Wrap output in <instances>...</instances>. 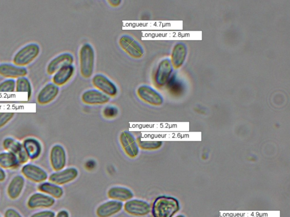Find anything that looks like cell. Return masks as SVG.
<instances>
[{
	"label": "cell",
	"mask_w": 290,
	"mask_h": 217,
	"mask_svg": "<svg viewBox=\"0 0 290 217\" xmlns=\"http://www.w3.org/2000/svg\"><path fill=\"white\" fill-rule=\"evenodd\" d=\"M5 178H6V173L2 169V167H0V182H3Z\"/></svg>",
	"instance_id": "cell-36"
},
{
	"label": "cell",
	"mask_w": 290,
	"mask_h": 217,
	"mask_svg": "<svg viewBox=\"0 0 290 217\" xmlns=\"http://www.w3.org/2000/svg\"><path fill=\"white\" fill-rule=\"evenodd\" d=\"M125 210L128 214L135 216H144L151 211V205L142 200L131 199L126 202Z\"/></svg>",
	"instance_id": "cell-10"
},
{
	"label": "cell",
	"mask_w": 290,
	"mask_h": 217,
	"mask_svg": "<svg viewBox=\"0 0 290 217\" xmlns=\"http://www.w3.org/2000/svg\"><path fill=\"white\" fill-rule=\"evenodd\" d=\"M56 217H69V214L68 211L63 210L59 211Z\"/></svg>",
	"instance_id": "cell-35"
},
{
	"label": "cell",
	"mask_w": 290,
	"mask_h": 217,
	"mask_svg": "<svg viewBox=\"0 0 290 217\" xmlns=\"http://www.w3.org/2000/svg\"><path fill=\"white\" fill-rule=\"evenodd\" d=\"M107 195L110 199L121 202H127L134 197V193L131 189L122 186L111 187L107 192Z\"/></svg>",
	"instance_id": "cell-22"
},
{
	"label": "cell",
	"mask_w": 290,
	"mask_h": 217,
	"mask_svg": "<svg viewBox=\"0 0 290 217\" xmlns=\"http://www.w3.org/2000/svg\"><path fill=\"white\" fill-rule=\"evenodd\" d=\"M139 148L144 150H158L163 145V142L160 141H144L141 137L137 139Z\"/></svg>",
	"instance_id": "cell-28"
},
{
	"label": "cell",
	"mask_w": 290,
	"mask_h": 217,
	"mask_svg": "<svg viewBox=\"0 0 290 217\" xmlns=\"http://www.w3.org/2000/svg\"><path fill=\"white\" fill-rule=\"evenodd\" d=\"M187 56V46L182 42L177 43L174 47L170 59L174 68L178 69L184 64Z\"/></svg>",
	"instance_id": "cell-20"
},
{
	"label": "cell",
	"mask_w": 290,
	"mask_h": 217,
	"mask_svg": "<svg viewBox=\"0 0 290 217\" xmlns=\"http://www.w3.org/2000/svg\"><path fill=\"white\" fill-rule=\"evenodd\" d=\"M137 94L139 99L150 105L159 106L163 104L164 99L162 95L151 86H139L137 90Z\"/></svg>",
	"instance_id": "cell-6"
},
{
	"label": "cell",
	"mask_w": 290,
	"mask_h": 217,
	"mask_svg": "<svg viewBox=\"0 0 290 217\" xmlns=\"http://www.w3.org/2000/svg\"><path fill=\"white\" fill-rule=\"evenodd\" d=\"M174 68L170 59L165 58L158 65L154 76V83L157 88H162L167 85L173 75Z\"/></svg>",
	"instance_id": "cell-4"
},
{
	"label": "cell",
	"mask_w": 290,
	"mask_h": 217,
	"mask_svg": "<svg viewBox=\"0 0 290 217\" xmlns=\"http://www.w3.org/2000/svg\"><path fill=\"white\" fill-rule=\"evenodd\" d=\"M180 209V204L178 199L161 196L154 200L151 210L153 217H173Z\"/></svg>",
	"instance_id": "cell-1"
},
{
	"label": "cell",
	"mask_w": 290,
	"mask_h": 217,
	"mask_svg": "<svg viewBox=\"0 0 290 217\" xmlns=\"http://www.w3.org/2000/svg\"><path fill=\"white\" fill-rule=\"evenodd\" d=\"M38 189L40 191L55 199H60L64 194L63 188L51 182H45L40 184Z\"/></svg>",
	"instance_id": "cell-25"
},
{
	"label": "cell",
	"mask_w": 290,
	"mask_h": 217,
	"mask_svg": "<svg viewBox=\"0 0 290 217\" xmlns=\"http://www.w3.org/2000/svg\"><path fill=\"white\" fill-rule=\"evenodd\" d=\"M23 144L29 159L34 160L38 158L42 153V145L38 140L28 138L24 140Z\"/></svg>",
	"instance_id": "cell-23"
},
{
	"label": "cell",
	"mask_w": 290,
	"mask_h": 217,
	"mask_svg": "<svg viewBox=\"0 0 290 217\" xmlns=\"http://www.w3.org/2000/svg\"><path fill=\"white\" fill-rule=\"evenodd\" d=\"M110 97L96 89L86 91L81 96L82 102L85 104L90 105L106 104L110 101Z\"/></svg>",
	"instance_id": "cell-13"
},
{
	"label": "cell",
	"mask_w": 290,
	"mask_h": 217,
	"mask_svg": "<svg viewBox=\"0 0 290 217\" xmlns=\"http://www.w3.org/2000/svg\"><path fill=\"white\" fill-rule=\"evenodd\" d=\"M67 153L65 149L60 144L53 146L50 153V162L53 169L56 171H60L67 165Z\"/></svg>",
	"instance_id": "cell-11"
},
{
	"label": "cell",
	"mask_w": 290,
	"mask_h": 217,
	"mask_svg": "<svg viewBox=\"0 0 290 217\" xmlns=\"http://www.w3.org/2000/svg\"><path fill=\"white\" fill-rule=\"evenodd\" d=\"M119 44L122 50L133 58H141L144 55L143 48L140 43L130 35L121 36Z\"/></svg>",
	"instance_id": "cell-5"
},
{
	"label": "cell",
	"mask_w": 290,
	"mask_h": 217,
	"mask_svg": "<svg viewBox=\"0 0 290 217\" xmlns=\"http://www.w3.org/2000/svg\"><path fill=\"white\" fill-rule=\"evenodd\" d=\"M95 61L94 49L89 43H85L80 48L79 61L80 73L85 79L92 77Z\"/></svg>",
	"instance_id": "cell-2"
},
{
	"label": "cell",
	"mask_w": 290,
	"mask_h": 217,
	"mask_svg": "<svg viewBox=\"0 0 290 217\" xmlns=\"http://www.w3.org/2000/svg\"><path fill=\"white\" fill-rule=\"evenodd\" d=\"M78 175L79 171L76 167H68L52 173L49 180L57 185L62 186L76 180Z\"/></svg>",
	"instance_id": "cell-9"
},
{
	"label": "cell",
	"mask_w": 290,
	"mask_h": 217,
	"mask_svg": "<svg viewBox=\"0 0 290 217\" xmlns=\"http://www.w3.org/2000/svg\"><path fill=\"white\" fill-rule=\"evenodd\" d=\"M5 217H23L18 211L13 209H9L5 213Z\"/></svg>",
	"instance_id": "cell-33"
},
{
	"label": "cell",
	"mask_w": 290,
	"mask_h": 217,
	"mask_svg": "<svg viewBox=\"0 0 290 217\" xmlns=\"http://www.w3.org/2000/svg\"><path fill=\"white\" fill-rule=\"evenodd\" d=\"M23 175L29 180L36 183L44 182L47 180L48 173L39 166L29 164L22 169Z\"/></svg>",
	"instance_id": "cell-17"
},
{
	"label": "cell",
	"mask_w": 290,
	"mask_h": 217,
	"mask_svg": "<svg viewBox=\"0 0 290 217\" xmlns=\"http://www.w3.org/2000/svg\"><path fill=\"white\" fill-rule=\"evenodd\" d=\"M74 73L75 67L73 64L64 67L53 74L52 78L53 83H54L58 86H63L72 79Z\"/></svg>",
	"instance_id": "cell-21"
},
{
	"label": "cell",
	"mask_w": 290,
	"mask_h": 217,
	"mask_svg": "<svg viewBox=\"0 0 290 217\" xmlns=\"http://www.w3.org/2000/svg\"><path fill=\"white\" fill-rule=\"evenodd\" d=\"M108 3L113 7H117L121 4V0H109Z\"/></svg>",
	"instance_id": "cell-34"
},
{
	"label": "cell",
	"mask_w": 290,
	"mask_h": 217,
	"mask_svg": "<svg viewBox=\"0 0 290 217\" xmlns=\"http://www.w3.org/2000/svg\"><path fill=\"white\" fill-rule=\"evenodd\" d=\"M40 52V47L36 43L27 45L15 54L13 59L14 64L20 67L28 66L38 57Z\"/></svg>",
	"instance_id": "cell-3"
},
{
	"label": "cell",
	"mask_w": 290,
	"mask_h": 217,
	"mask_svg": "<svg viewBox=\"0 0 290 217\" xmlns=\"http://www.w3.org/2000/svg\"><path fill=\"white\" fill-rule=\"evenodd\" d=\"M55 203V198L49 195L36 193L31 195L28 202V207L31 209L50 208Z\"/></svg>",
	"instance_id": "cell-19"
},
{
	"label": "cell",
	"mask_w": 290,
	"mask_h": 217,
	"mask_svg": "<svg viewBox=\"0 0 290 217\" xmlns=\"http://www.w3.org/2000/svg\"><path fill=\"white\" fill-rule=\"evenodd\" d=\"M4 147L9 153H11L17 157L20 164H25L28 161L29 158L24 148L23 144L12 138H8L4 140Z\"/></svg>",
	"instance_id": "cell-14"
},
{
	"label": "cell",
	"mask_w": 290,
	"mask_h": 217,
	"mask_svg": "<svg viewBox=\"0 0 290 217\" xmlns=\"http://www.w3.org/2000/svg\"><path fill=\"white\" fill-rule=\"evenodd\" d=\"M16 81L13 79L5 80L0 83V92H12L15 91Z\"/></svg>",
	"instance_id": "cell-29"
},
{
	"label": "cell",
	"mask_w": 290,
	"mask_h": 217,
	"mask_svg": "<svg viewBox=\"0 0 290 217\" xmlns=\"http://www.w3.org/2000/svg\"><path fill=\"white\" fill-rule=\"evenodd\" d=\"M176 217H186V216L184 215L179 214L178 215H177Z\"/></svg>",
	"instance_id": "cell-37"
},
{
	"label": "cell",
	"mask_w": 290,
	"mask_h": 217,
	"mask_svg": "<svg viewBox=\"0 0 290 217\" xmlns=\"http://www.w3.org/2000/svg\"><path fill=\"white\" fill-rule=\"evenodd\" d=\"M31 217H55V213L50 210L42 211L34 214Z\"/></svg>",
	"instance_id": "cell-32"
},
{
	"label": "cell",
	"mask_w": 290,
	"mask_h": 217,
	"mask_svg": "<svg viewBox=\"0 0 290 217\" xmlns=\"http://www.w3.org/2000/svg\"><path fill=\"white\" fill-rule=\"evenodd\" d=\"M59 92V86L53 83H48L39 92L37 101L40 105L50 104L56 98Z\"/></svg>",
	"instance_id": "cell-15"
},
{
	"label": "cell",
	"mask_w": 290,
	"mask_h": 217,
	"mask_svg": "<svg viewBox=\"0 0 290 217\" xmlns=\"http://www.w3.org/2000/svg\"><path fill=\"white\" fill-rule=\"evenodd\" d=\"M25 179L23 176H16L10 182L8 187V194L10 198L15 200L18 198L25 186Z\"/></svg>",
	"instance_id": "cell-24"
},
{
	"label": "cell",
	"mask_w": 290,
	"mask_h": 217,
	"mask_svg": "<svg viewBox=\"0 0 290 217\" xmlns=\"http://www.w3.org/2000/svg\"><path fill=\"white\" fill-rule=\"evenodd\" d=\"M117 108L113 105L107 106L103 111V116L107 118H114L118 115Z\"/></svg>",
	"instance_id": "cell-30"
},
{
	"label": "cell",
	"mask_w": 290,
	"mask_h": 217,
	"mask_svg": "<svg viewBox=\"0 0 290 217\" xmlns=\"http://www.w3.org/2000/svg\"><path fill=\"white\" fill-rule=\"evenodd\" d=\"M92 83L96 89L110 97H115L117 95L116 85L103 74L95 75L92 79Z\"/></svg>",
	"instance_id": "cell-7"
},
{
	"label": "cell",
	"mask_w": 290,
	"mask_h": 217,
	"mask_svg": "<svg viewBox=\"0 0 290 217\" xmlns=\"http://www.w3.org/2000/svg\"><path fill=\"white\" fill-rule=\"evenodd\" d=\"M74 62V58L71 53H64L59 54L48 64L47 73L50 75H53L61 68L73 64Z\"/></svg>",
	"instance_id": "cell-12"
},
{
	"label": "cell",
	"mask_w": 290,
	"mask_h": 217,
	"mask_svg": "<svg viewBox=\"0 0 290 217\" xmlns=\"http://www.w3.org/2000/svg\"><path fill=\"white\" fill-rule=\"evenodd\" d=\"M19 164L17 157L14 154L9 151L0 154V167L4 169H14Z\"/></svg>",
	"instance_id": "cell-26"
},
{
	"label": "cell",
	"mask_w": 290,
	"mask_h": 217,
	"mask_svg": "<svg viewBox=\"0 0 290 217\" xmlns=\"http://www.w3.org/2000/svg\"><path fill=\"white\" fill-rule=\"evenodd\" d=\"M120 143L125 153L132 159L137 157L139 153L137 140L130 132L123 131L120 135Z\"/></svg>",
	"instance_id": "cell-8"
},
{
	"label": "cell",
	"mask_w": 290,
	"mask_h": 217,
	"mask_svg": "<svg viewBox=\"0 0 290 217\" xmlns=\"http://www.w3.org/2000/svg\"><path fill=\"white\" fill-rule=\"evenodd\" d=\"M14 116V113H0V128L6 125Z\"/></svg>",
	"instance_id": "cell-31"
},
{
	"label": "cell",
	"mask_w": 290,
	"mask_h": 217,
	"mask_svg": "<svg viewBox=\"0 0 290 217\" xmlns=\"http://www.w3.org/2000/svg\"><path fill=\"white\" fill-rule=\"evenodd\" d=\"M123 204L119 201L111 200L99 206L96 213L99 217H110L122 210Z\"/></svg>",
	"instance_id": "cell-18"
},
{
	"label": "cell",
	"mask_w": 290,
	"mask_h": 217,
	"mask_svg": "<svg viewBox=\"0 0 290 217\" xmlns=\"http://www.w3.org/2000/svg\"><path fill=\"white\" fill-rule=\"evenodd\" d=\"M28 74V70L25 67H20L12 63L0 64V75L9 79L25 77Z\"/></svg>",
	"instance_id": "cell-16"
},
{
	"label": "cell",
	"mask_w": 290,
	"mask_h": 217,
	"mask_svg": "<svg viewBox=\"0 0 290 217\" xmlns=\"http://www.w3.org/2000/svg\"><path fill=\"white\" fill-rule=\"evenodd\" d=\"M15 91L18 92H27L28 94V99L32 95V86L28 78L21 77L16 81Z\"/></svg>",
	"instance_id": "cell-27"
}]
</instances>
